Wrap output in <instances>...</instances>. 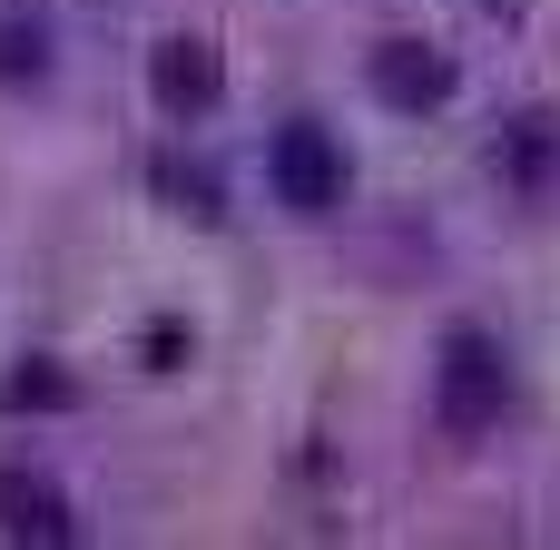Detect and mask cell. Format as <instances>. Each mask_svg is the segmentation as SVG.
Instances as JSON below:
<instances>
[{"label":"cell","instance_id":"obj_1","mask_svg":"<svg viewBox=\"0 0 560 550\" xmlns=\"http://www.w3.org/2000/svg\"><path fill=\"white\" fill-rule=\"evenodd\" d=\"M502 403H512L502 344H492L482 325H453V335H443V364H433V423H443L453 443H482V433L502 423Z\"/></svg>","mask_w":560,"mask_h":550},{"label":"cell","instance_id":"obj_2","mask_svg":"<svg viewBox=\"0 0 560 550\" xmlns=\"http://www.w3.org/2000/svg\"><path fill=\"white\" fill-rule=\"evenodd\" d=\"M266 187H276V207H295V217H335L345 187H354L345 138H335L325 118H285V128L266 138Z\"/></svg>","mask_w":560,"mask_h":550},{"label":"cell","instance_id":"obj_3","mask_svg":"<svg viewBox=\"0 0 560 550\" xmlns=\"http://www.w3.org/2000/svg\"><path fill=\"white\" fill-rule=\"evenodd\" d=\"M148 89H158V108H167V118H207V108L226 98V69H217V49H207V39H158Z\"/></svg>","mask_w":560,"mask_h":550},{"label":"cell","instance_id":"obj_4","mask_svg":"<svg viewBox=\"0 0 560 550\" xmlns=\"http://www.w3.org/2000/svg\"><path fill=\"white\" fill-rule=\"evenodd\" d=\"M374 98L404 108V118H423V108L453 98V59H433L423 39H384V49H374Z\"/></svg>","mask_w":560,"mask_h":550},{"label":"cell","instance_id":"obj_5","mask_svg":"<svg viewBox=\"0 0 560 550\" xmlns=\"http://www.w3.org/2000/svg\"><path fill=\"white\" fill-rule=\"evenodd\" d=\"M0 541H39V550H59V541H79V522H69V502H59V482H39V472H0Z\"/></svg>","mask_w":560,"mask_h":550},{"label":"cell","instance_id":"obj_6","mask_svg":"<svg viewBox=\"0 0 560 550\" xmlns=\"http://www.w3.org/2000/svg\"><path fill=\"white\" fill-rule=\"evenodd\" d=\"M492 167H502V187L512 197H551V167H560V118H512L502 138H492Z\"/></svg>","mask_w":560,"mask_h":550},{"label":"cell","instance_id":"obj_7","mask_svg":"<svg viewBox=\"0 0 560 550\" xmlns=\"http://www.w3.org/2000/svg\"><path fill=\"white\" fill-rule=\"evenodd\" d=\"M39 79H49V20L10 10L0 20V89H39Z\"/></svg>","mask_w":560,"mask_h":550},{"label":"cell","instance_id":"obj_8","mask_svg":"<svg viewBox=\"0 0 560 550\" xmlns=\"http://www.w3.org/2000/svg\"><path fill=\"white\" fill-rule=\"evenodd\" d=\"M0 403H10V413H30V403H39V413H59V403H79V384H69V374H49V364H30V374H10V384H0Z\"/></svg>","mask_w":560,"mask_h":550},{"label":"cell","instance_id":"obj_9","mask_svg":"<svg viewBox=\"0 0 560 550\" xmlns=\"http://www.w3.org/2000/svg\"><path fill=\"white\" fill-rule=\"evenodd\" d=\"M158 197H177L197 226H217V217H226V207H217V187H207L197 167H177V157H158Z\"/></svg>","mask_w":560,"mask_h":550}]
</instances>
